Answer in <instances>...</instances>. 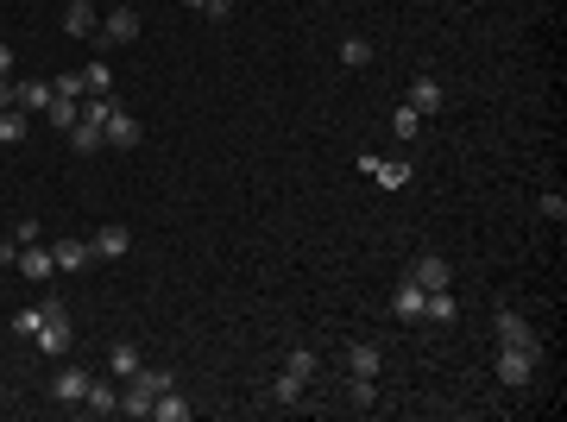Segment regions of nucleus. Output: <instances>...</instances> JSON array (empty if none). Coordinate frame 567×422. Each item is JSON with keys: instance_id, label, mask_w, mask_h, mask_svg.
I'll use <instances>...</instances> for the list:
<instances>
[{"instance_id": "nucleus-20", "label": "nucleus", "mask_w": 567, "mask_h": 422, "mask_svg": "<svg viewBox=\"0 0 567 422\" xmlns=\"http://www.w3.org/2000/svg\"><path fill=\"white\" fill-rule=\"evenodd\" d=\"M379 366H385L379 347H353V353H347V372H353V379H379Z\"/></svg>"}, {"instance_id": "nucleus-28", "label": "nucleus", "mask_w": 567, "mask_h": 422, "mask_svg": "<svg viewBox=\"0 0 567 422\" xmlns=\"http://www.w3.org/2000/svg\"><path fill=\"white\" fill-rule=\"evenodd\" d=\"M82 89H89V95H108V89H114V70H108V63H89V70H82Z\"/></svg>"}, {"instance_id": "nucleus-13", "label": "nucleus", "mask_w": 567, "mask_h": 422, "mask_svg": "<svg viewBox=\"0 0 567 422\" xmlns=\"http://www.w3.org/2000/svg\"><path fill=\"white\" fill-rule=\"evenodd\" d=\"M492 328H498V340H505V347H524V340H536V334H530V321H524L517 309H498V315H492Z\"/></svg>"}, {"instance_id": "nucleus-4", "label": "nucleus", "mask_w": 567, "mask_h": 422, "mask_svg": "<svg viewBox=\"0 0 567 422\" xmlns=\"http://www.w3.org/2000/svg\"><path fill=\"white\" fill-rule=\"evenodd\" d=\"M139 139H145V127L127 114V108H114V114L101 120V145H114V151H133Z\"/></svg>"}, {"instance_id": "nucleus-38", "label": "nucleus", "mask_w": 567, "mask_h": 422, "mask_svg": "<svg viewBox=\"0 0 567 422\" xmlns=\"http://www.w3.org/2000/svg\"><path fill=\"white\" fill-rule=\"evenodd\" d=\"M0 76H13V51L6 44H0Z\"/></svg>"}, {"instance_id": "nucleus-14", "label": "nucleus", "mask_w": 567, "mask_h": 422, "mask_svg": "<svg viewBox=\"0 0 567 422\" xmlns=\"http://www.w3.org/2000/svg\"><path fill=\"white\" fill-rule=\"evenodd\" d=\"M423 302H428V290L423 283H398V302H391V309H398V321H423Z\"/></svg>"}, {"instance_id": "nucleus-40", "label": "nucleus", "mask_w": 567, "mask_h": 422, "mask_svg": "<svg viewBox=\"0 0 567 422\" xmlns=\"http://www.w3.org/2000/svg\"><path fill=\"white\" fill-rule=\"evenodd\" d=\"M183 6H196V13H202V0H183Z\"/></svg>"}, {"instance_id": "nucleus-7", "label": "nucleus", "mask_w": 567, "mask_h": 422, "mask_svg": "<svg viewBox=\"0 0 567 422\" xmlns=\"http://www.w3.org/2000/svg\"><path fill=\"white\" fill-rule=\"evenodd\" d=\"M410 283H423V290H447V283H454V265H447L441 253H423V259L410 265Z\"/></svg>"}, {"instance_id": "nucleus-23", "label": "nucleus", "mask_w": 567, "mask_h": 422, "mask_svg": "<svg viewBox=\"0 0 567 422\" xmlns=\"http://www.w3.org/2000/svg\"><path fill=\"white\" fill-rule=\"evenodd\" d=\"M272 404H284V410H296V404H303V379H296V372H278V385H272Z\"/></svg>"}, {"instance_id": "nucleus-9", "label": "nucleus", "mask_w": 567, "mask_h": 422, "mask_svg": "<svg viewBox=\"0 0 567 422\" xmlns=\"http://www.w3.org/2000/svg\"><path fill=\"white\" fill-rule=\"evenodd\" d=\"M101 38H108V44H133V38H139V6H114L108 25H101Z\"/></svg>"}, {"instance_id": "nucleus-22", "label": "nucleus", "mask_w": 567, "mask_h": 422, "mask_svg": "<svg viewBox=\"0 0 567 422\" xmlns=\"http://www.w3.org/2000/svg\"><path fill=\"white\" fill-rule=\"evenodd\" d=\"M25 108H0V145H25Z\"/></svg>"}, {"instance_id": "nucleus-33", "label": "nucleus", "mask_w": 567, "mask_h": 422, "mask_svg": "<svg viewBox=\"0 0 567 422\" xmlns=\"http://www.w3.org/2000/svg\"><path fill=\"white\" fill-rule=\"evenodd\" d=\"M139 379H145V385H151V398H158V391H170V385H177V379H170V372H164V366H139Z\"/></svg>"}, {"instance_id": "nucleus-2", "label": "nucleus", "mask_w": 567, "mask_h": 422, "mask_svg": "<svg viewBox=\"0 0 567 422\" xmlns=\"http://www.w3.org/2000/svg\"><path fill=\"white\" fill-rule=\"evenodd\" d=\"M38 353H70V340H76V328H70V309L63 302H44V321H38Z\"/></svg>"}, {"instance_id": "nucleus-1", "label": "nucleus", "mask_w": 567, "mask_h": 422, "mask_svg": "<svg viewBox=\"0 0 567 422\" xmlns=\"http://www.w3.org/2000/svg\"><path fill=\"white\" fill-rule=\"evenodd\" d=\"M536 360H543L536 340H524V347H505V340H498V385H511V391L530 385V379H536Z\"/></svg>"}, {"instance_id": "nucleus-21", "label": "nucleus", "mask_w": 567, "mask_h": 422, "mask_svg": "<svg viewBox=\"0 0 567 422\" xmlns=\"http://www.w3.org/2000/svg\"><path fill=\"white\" fill-rule=\"evenodd\" d=\"M139 366H145V360H139V347H133V340H120V347L108 353V372H114V379H133Z\"/></svg>"}, {"instance_id": "nucleus-30", "label": "nucleus", "mask_w": 567, "mask_h": 422, "mask_svg": "<svg viewBox=\"0 0 567 422\" xmlns=\"http://www.w3.org/2000/svg\"><path fill=\"white\" fill-rule=\"evenodd\" d=\"M284 372H296V379L309 385V379H315V353H309V347H296V353L284 360Z\"/></svg>"}, {"instance_id": "nucleus-37", "label": "nucleus", "mask_w": 567, "mask_h": 422, "mask_svg": "<svg viewBox=\"0 0 567 422\" xmlns=\"http://www.w3.org/2000/svg\"><path fill=\"white\" fill-rule=\"evenodd\" d=\"M202 13H208V19H227V13H234V0H202Z\"/></svg>"}, {"instance_id": "nucleus-27", "label": "nucleus", "mask_w": 567, "mask_h": 422, "mask_svg": "<svg viewBox=\"0 0 567 422\" xmlns=\"http://www.w3.org/2000/svg\"><path fill=\"white\" fill-rule=\"evenodd\" d=\"M341 63H347V70H366V63H372V44H366V38H347V44H341Z\"/></svg>"}, {"instance_id": "nucleus-24", "label": "nucleus", "mask_w": 567, "mask_h": 422, "mask_svg": "<svg viewBox=\"0 0 567 422\" xmlns=\"http://www.w3.org/2000/svg\"><path fill=\"white\" fill-rule=\"evenodd\" d=\"M391 133H398V139L410 145V139H417V133H423V114H417V108H410V101H404V108H398V114H391Z\"/></svg>"}, {"instance_id": "nucleus-6", "label": "nucleus", "mask_w": 567, "mask_h": 422, "mask_svg": "<svg viewBox=\"0 0 567 422\" xmlns=\"http://www.w3.org/2000/svg\"><path fill=\"white\" fill-rule=\"evenodd\" d=\"M13 265H19V278H25V283H51V272H57V259H51V246H44V240H38V246H19V259H13Z\"/></svg>"}, {"instance_id": "nucleus-34", "label": "nucleus", "mask_w": 567, "mask_h": 422, "mask_svg": "<svg viewBox=\"0 0 567 422\" xmlns=\"http://www.w3.org/2000/svg\"><path fill=\"white\" fill-rule=\"evenodd\" d=\"M108 114H114V101H108V95H95V101H82V120H95V127H101Z\"/></svg>"}, {"instance_id": "nucleus-11", "label": "nucleus", "mask_w": 567, "mask_h": 422, "mask_svg": "<svg viewBox=\"0 0 567 422\" xmlns=\"http://www.w3.org/2000/svg\"><path fill=\"white\" fill-rule=\"evenodd\" d=\"M410 108H417L423 120L447 108V95H441V82H435V76H417V82H410Z\"/></svg>"}, {"instance_id": "nucleus-8", "label": "nucleus", "mask_w": 567, "mask_h": 422, "mask_svg": "<svg viewBox=\"0 0 567 422\" xmlns=\"http://www.w3.org/2000/svg\"><path fill=\"white\" fill-rule=\"evenodd\" d=\"M89 385H95V372L63 366V372H57V385H51V398H57V404H82V398H89Z\"/></svg>"}, {"instance_id": "nucleus-26", "label": "nucleus", "mask_w": 567, "mask_h": 422, "mask_svg": "<svg viewBox=\"0 0 567 422\" xmlns=\"http://www.w3.org/2000/svg\"><path fill=\"white\" fill-rule=\"evenodd\" d=\"M70 145H76V151H101V127H95V120H76V127H70Z\"/></svg>"}, {"instance_id": "nucleus-29", "label": "nucleus", "mask_w": 567, "mask_h": 422, "mask_svg": "<svg viewBox=\"0 0 567 422\" xmlns=\"http://www.w3.org/2000/svg\"><path fill=\"white\" fill-rule=\"evenodd\" d=\"M51 95H63V101H82V95H89V89H82V70H63Z\"/></svg>"}, {"instance_id": "nucleus-12", "label": "nucleus", "mask_w": 567, "mask_h": 422, "mask_svg": "<svg viewBox=\"0 0 567 422\" xmlns=\"http://www.w3.org/2000/svg\"><path fill=\"white\" fill-rule=\"evenodd\" d=\"M120 417H139V422H151V385H145L139 372L127 379V391H120Z\"/></svg>"}, {"instance_id": "nucleus-36", "label": "nucleus", "mask_w": 567, "mask_h": 422, "mask_svg": "<svg viewBox=\"0 0 567 422\" xmlns=\"http://www.w3.org/2000/svg\"><path fill=\"white\" fill-rule=\"evenodd\" d=\"M543 215H549V221H567V196L549 189V196H543Z\"/></svg>"}, {"instance_id": "nucleus-32", "label": "nucleus", "mask_w": 567, "mask_h": 422, "mask_svg": "<svg viewBox=\"0 0 567 422\" xmlns=\"http://www.w3.org/2000/svg\"><path fill=\"white\" fill-rule=\"evenodd\" d=\"M38 321H44V309H19V315H13V334H25V340H32V334H38Z\"/></svg>"}, {"instance_id": "nucleus-16", "label": "nucleus", "mask_w": 567, "mask_h": 422, "mask_svg": "<svg viewBox=\"0 0 567 422\" xmlns=\"http://www.w3.org/2000/svg\"><path fill=\"white\" fill-rule=\"evenodd\" d=\"M63 32H70V38H89V32H95V0H70V6H63Z\"/></svg>"}, {"instance_id": "nucleus-19", "label": "nucleus", "mask_w": 567, "mask_h": 422, "mask_svg": "<svg viewBox=\"0 0 567 422\" xmlns=\"http://www.w3.org/2000/svg\"><path fill=\"white\" fill-rule=\"evenodd\" d=\"M151 417H158V422H189V404H183V398H177V385H170V391H158V398H151Z\"/></svg>"}, {"instance_id": "nucleus-5", "label": "nucleus", "mask_w": 567, "mask_h": 422, "mask_svg": "<svg viewBox=\"0 0 567 422\" xmlns=\"http://www.w3.org/2000/svg\"><path fill=\"white\" fill-rule=\"evenodd\" d=\"M89 253H95V259H127V253H133V227H120V221H108V227H95V240H89Z\"/></svg>"}, {"instance_id": "nucleus-39", "label": "nucleus", "mask_w": 567, "mask_h": 422, "mask_svg": "<svg viewBox=\"0 0 567 422\" xmlns=\"http://www.w3.org/2000/svg\"><path fill=\"white\" fill-rule=\"evenodd\" d=\"M0 108H13V82L6 76H0Z\"/></svg>"}, {"instance_id": "nucleus-3", "label": "nucleus", "mask_w": 567, "mask_h": 422, "mask_svg": "<svg viewBox=\"0 0 567 422\" xmlns=\"http://www.w3.org/2000/svg\"><path fill=\"white\" fill-rule=\"evenodd\" d=\"M360 170L372 177V183H385V189H410V158H372V151H360Z\"/></svg>"}, {"instance_id": "nucleus-17", "label": "nucleus", "mask_w": 567, "mask_h": 422, "mask_svg": "<svg viewBox=\"0 0 567 422\" xmlns=\"http://www.w3.org/2000/svg\"><path fill=\"white\" fill-rule=\"evenodd\" d=\"M454 315H460V302H454V283H447V290H428V302H423V321H441V328H447Z\"/></svg>"}, {"instance_id": "nucleus-31", "label": "nucleus", "mask_w": 567, "mask_h": 422, "mask_svg": "<svg viewBox=\"0 0 567 422\" xmlns=\"http://www.w3.org/2000/svg\"><path fill=\"white\" fill-rule=\"evenodd\" d=\"M13 240H19V246H38V240H44V227H38L32 215H19V227H13Z\"/></svg>"}, {"instance_id": "nucleus-25", "label": "nucleus", "mask_w": 567, "mask_h": 422, "mask_svg": "<svg viewBox=\"0 0 567 422\" xmlns=\"http://www.w3.org/2000/svg\"><path fill=\"white\" fill-rule=\"evenodd\" d=\"M44 114H51V127H63V133L82 120V108H76V101H63V95H51V108H44Z\"/></svg>"}, {"instance_id": "nucleus-15", "label": "nucleus", "mask_w": 567, "mask_h": 422, "mask_svg": "<svg viewBox=\"0 0 567 422\" xmlns=\"http://www.w3.org/2000/svg\"><path fill=\"white\" fill-rule=\"evenodd\" d=\"M82 410H95V417H120V391H114L108 379H95L89 398H82Z\"/></svg>"}, {"instance_id": "nucleus-10", "label": "nucleus", "mask_w": 567, "mask_h": 422, "mask_svg": "<svg viewBox=\"0 0 567 422\" xmlns=\"http://www.w3.org/2000/svg\"><path fill=\"white\" fill-rule=\"evenodd\" d=\"M51 259H57V272H89V240H51Z\"/></svg>"}, {"instance_id": "nucleus-18", "label": "nucleus", "mask_w": 567, "mask_h": 422, "mask_svg": "<svg viewBox=\"0 0 567 422\" xmlns=\"http://www.w3.org/2000/svg\"><path fill=\"white\" fill-rule=\"evenodd\" d=\"M13 108L44 114V108H51V82H19V89H13Z\"/></svg>"}, {"instance_id": "nucleus-35", "label": "nucleus", "mask_w": 567, "mask_h": 422, "mask_svg": "<svg viewBox=\"0 0 567 422\" xmlns=\"http://www.w3.org/2000/svg\"><path fill=\"white\" fill-rule=\"evenodd\" d=\"M353 404L372 410V404H379V385H372V379H353Z\"/></svg>"}]
</instances>
